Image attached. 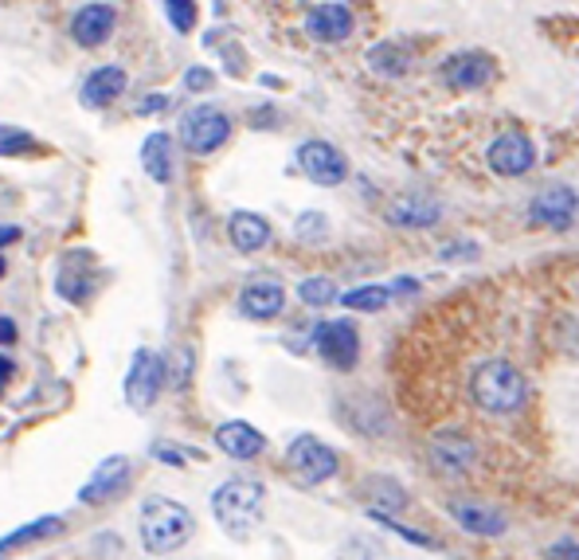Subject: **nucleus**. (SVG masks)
<instances>
[{
  "mask_svg": "<svg viewBox=\"0 0 579 560\" xmlns=\"http://www.w3.org/2000/svg\"><path fill=\"white\" fill-rule=\"evenodd\" d=\"M470 400L485 416H517L529 400V380L514 361L490 357L470 372Z\"/></svg>",
  "mask_w": 579,
  "mask_h": 560,
  "instance_id": "obj_1",
  "label": "nucleus"
},
{
  "mask_svg": "<svg viewBox=\"0 0 579 560\" xmlns=\"http://www.w3.org/2000/svg\"><path fill=\"white\" fill-rule=\"evenodd\" d=\"M137 529H142V549L149 557H169L181 545H189V537L196 533V522H192V513L181 502H172L165 495H153L142 502Z\"/></svg>",
  "mask_w": 579,
  "mask_h": 560,
  "instance_id": "obj_2",
  "label": "nucleus"
},
{
  "mask_svg": "<svg viewBox=\"0 0 579 560\" xmlns=\"http://www.w3.org/2000/svg\"><path fill=\"white\" fill-rule=\"evenodd\" d=\"M212 513L224 525V533L248 537L251 529H258L266 513V486L255 478H231V482L212 490Z\"/></svg>",
  "mask_w": 579,
  "mask_h": 560,
  "instance_id": "obj_3",
  "label": "nucleus"
},
{
  "mask_svg": "<svg viewBox=\"0 0 579 560\" xmlns=\"http://www.w3.org/2000/svg\"><path fill=\"white\" fill-rule=\"evenodd\" d=\"M165 380H169V369L153 349H137L133 353L130 369H125V404L133 412H149L161 396Z\"/></svg>",
  "mask_w": 579,
  "mask_h": 560,
  "instance_id": "obj_4",
  "label": "nucleus"
},
{
  "mask_svg": "<svg viewBox=\"0 0 579 560\" xmlns=\"http://www.w3.org/2000/svg\"><path fill=\"white\" fill-rule=\"evenodd\" d=\"M485 165H490V172L505 177V181L529 177L536 169V145H532V138L524 130H505L485 150Z\"/></svg>",
  "mask_w": 579,
  "mask_h": 560,
  "instance_id": "obj_5",
  "label": "nucleus"
},
{
  "mask_svg": "<svg viewBox=\"0 0 579 560\" xmlns=\"http://www.w3.org/2000/svg\"><path fill=\"white\" fill-rule=\"evenodd\" d=\"M497 75V63L490 51H478V48H466V51H455V56H447L443 63H438V79H443V86L447 91H458V95H466V91H482V86H490Z\"/></svg>",
  "mask_w": 579,
  "mask_h": 560,
  "instance_id": "obj_6",
  "label": "nucleus"
},
{
  "mask_svg": "<svg viewBox=\"0 0 579 560\" xmlns=\"http://www.w3.org/2000/svg\"><path fill=\"white\" fill-rule=\"evenodd\" d=\"M231 138V118L216 106H192L189 115L181 118V142L196 157H208L219 145Z\"/></svg>",
  "mask_w": 579,
  "mask_h": 560,
  "instance_id": "obj_7",
  "label": "nucleus"
},
{
  "mask_svg": "<svg viewBox=\"0 0 579 560\" xmlns=\"http://www.w3.org/2000/svg\"><path fill=\"white\" fill-rule=\"evenodd\" d=\"M286 463H290V470H294L305 486H322L341 470L337 451H333L329 443H322L317 436H298L294 443H290V451H286Z\"/></svg>",
  "mask_w": 579,
  "mask_h": 560,
  "instance_id": "obj_8",
  "label": "nucleus"
},
{
  "mask_svg": "<svg viewBox=\"0 0 579 560\" xmlns=\"http://www.w3.org/2000/svg\"><path fill=\"white\" fill-rule=\"evenodd\" d=\"M314 349L322 353V361L329 365V369L349 372L361 361V333H357L352 322H345V318H337V322H317Z\"/></svg>",
  "mask_w": 579,
  "mask_h": 560,
  "instance_id": "obj_9",
  "label": "nucleus"
},
{
  "mask_svg": "<svg viewBox=\"0 0 579 560\" xmlns=\"http://www.w3.org/2000/svg\"><path fill=\"white\" fill-rule=\"evenodd\" d=\"M427 463L438 478H466L478 466V443L458 431H438L427 443Z\"/></svg>",
  "mask_w": 579,
  "mask_h": 560,
  "instance_id": "obj_10",
  "label": "nucleus"
},
{
  "mask_svg": "<svg viewBox=\"0 0 579 560\" xmlns=\"http://www.w3.org/2000/svg\"><path fill=\"white\" fill-rule=\"evenodd\" d=\"M576 212H579V192L571 184H544L529 200V219L536 228L568 231L576 224Z\"/></svg>",
  "mask_w": 579,
  "mask_h": 560,
  "instance_id": "obj_11",
  "label": "nucleus"
},
{
  "mask_svg": "<svg viewBox=\"0 0 579 560\" xmlns=\"http://www.w3.org/2000/svg\"><path fill=\"white\" fill-rule=\"evenodd\" d=\"M298 169H302L314 184H325V189H333V184H341L345 177H349V157H345L337 145H329V142H322V138H314V142L298 145Z\"/></svg>",
  "mask_w": 579,
  "mask_h": 560,
  "instance_id": "obj_12",
  "label": "nucleus"
},
{
  "mask_svg": "<svg viewBox=\"0 0 579 560\" xmlns=\"http://www.w3.org/2000/svg\"><path fill=\"white\" fill-rule=\"evenodd\" d=\"M130 470H133V463L125 455L102 458V463L95 466L91 482L79 490V502L83 505H106V502H114V498H122L125 486H130Z\"/></svg>",
  "mask_w": 579,
  "mask_h": 560,
  "instance_id": "obj_13",
  "label": "nucleus"
},
{
  "mask_svg": "<svg viewBox=\"0 0 579 560\" xmlns=\"http://www.w3.org/2000/svg\"><path fill=\"white\" fill-rule=\"evenodd\" d=\"M443 204H438L435 196H427V192H403V196H396L388 204V224H396V228H411V231H423V228H435L438 219H443Z\"/></svg>",
  "mask_w": 579,
  "mask_h": 560,
  "instance_id": "obj_14",
  "label": "nucleus"
},
{
  "mask_svg": "<svg viewBox=\"0 0 579 560\" xmlns=\"http://www.w3.org/2000/svg\"><path fill=\"white\" fill-rule=\"evenodd\" d=\"M352 28H357V20H352L349 4H341V0H325V4L310 9V16H305V32L317 44H345L352 36Z\"/></svg>",
  "mask_w": 579,
  "mask_h": 560,
  "instance_id": "obj_15",
  "label": "nucleus"
},
{
  "mask_svg": "<svg viewBox=\"0 0 579 560\" xmlns=\"http://www.w3.org/2000/svg\"><path fill=\"white\" fill-rule=\"evenodd\" d=\"M447 510H450V517H455L466 533H474V537H502V533L509 529V517H505L497 505L470 502V498H455Z\"/></svg>",
  "mask_w": 579,
  "mask_h": 560,
  "instance_id": "obj_16",
  "label": "nucleus"
},
{
  "mask_svg": "<svg viewBox=\"0 0 579 560\" xmlns=\"http://www.w3.org/2000/svg\"><path fill=\"white\" fill-rule=\"evenodd\" d=\"M114 24H118L114 4L98 0V4H86V9L75 12V20H71V36H75L79 48H98V44H106V39L114 36Z\"/></svg>",
  "mask_w": 579,
  "mask_h": 560,
  "instance_id": "obj_17",
  "label": "nucleus"
},
{
  "mask_svg": "<svg viewBox=\"0 0 579 560\" xmlns=\"http://www.w3.org/2000/svg\"><path fill=\"white\" fill-rule=\"evenodd\" d=\"M282 306H286V290L275 278H255V283H248L239 290V313L251 318V322H270V318L282 313Z\"/></svg>",
  "mask_w": 579,
  "mask_h": 560,
  "instance_id": "obj_18",
  "label": "nucleus"
},
{
  "mask_svg": "<svg viewBox=\"0 0 579 560\" xmlns=\"http://www.w3.org/2000/svg\"><path fill=\"white\" fill-rule=\"evenodd\" d=\"M216 446L236 463H251V458H258L266 451V436L258 428H251V424H243V419H231V424L216 428Z\"/></svg>",
  "mask_w": 579,
  "mask_h": 560,
  "instance_id": "obj_19",
  "label": "nucleus"
},
{
  "mask_svg": "<svg viewBox=\"0 0 579 560\" xmlns=\"http://www.w3.org/2000/svg\"><path fill=\"white\" fill-rule=\"evenodd\" d=\"M228 239L239 255H255L270 243V224L258 212H231L228 219Z\"/></svg>",
  "mask_w": 579,
  "mask_h": 560,
  "instance_id": "obj_20",
  "label": "nucleus"
},
{
  "mask_svg": "<svg viewBox=\"0 0 579 560\" xmlns=\"http://www.w3.org/2000/svg\"><path fill=\"white\" fill-rule=\"evenodd\" d=\"M63 529H67V522L63 517H56V513L36 517L32 525H20V529H12L9 537H0V557H4V552H16V549H28V545H36V541L63 537Z\"/></svg>",
  "mask_w": 579,
  "mask_h": 560,
  "instance_id": "obj_21",
  "label": "nucleus"
},
{
  "mask_svg": "<svg viewBox=\"0 0 579 560\" xmlns=\"http://www.w3.org/2000/svg\"><path fill=\"white\" fill-rule=\"evenodd\" d=\"M125 67H95V75L83 83V103L86 106H110L125 91Z\"/></svg>",
  "mask_w": 579,
  "mask_h": 560,
  "instance_id": "obj_22",
  "label": "nucleus"
},
{
  "mask_svg": "<svg viewBox=\"0 0 579 560\" xmlns=\"http://www.w3.org/2000/svg\"><path fill=\"white\" fill-rule=\"evenodd\" d=\"M361 495L369 498L372 510L369 513H399L408 510V490L388 475H372L369 482L361 486Z\"/></svg>",
  "mask_w": 579,
  "mask_h": 560,
  "instance_id": "obj_23",
  "label": "nucleus"
},
{
  "mask_svg": "<svg viewBox=\"0 0 579 560\" xmlns=\"http://www.w3.org/2000/svg\"><path fill=\"white\" fill-rule=\"evenodd\" d=\"M142 165L157 184L172 181V138L169 133H149L142 145Z\"/></svg>",
  "mask_w": 579,
  "mask_h": 560,
  "instance_id": "obj_24",
  "label": "nucleus"
},
{
  "mask_svg": "<svg viewBox=\"0 0 579 560\" xmlns=\"http://www.w3.org/2000/svg\"><path fill=\"white\" fill-rule=\"evenodd\" d=\"M369 67L384 79H403L411 71V51L391 44V39H384V44H376V48L369 51Z\"/></svg>",
  "mask_w": 579,
  "mask_h": 560,
  "instance_id": "obj_25",
  "label": "nucleus"
},
{
  "mask_svg": "<svg viewBox=\"0 0 579 560\" xmlns=\"http://www.w3.org/2000/svg\"><path fill=\"white\" fill-rule=\"evenodd\" d=\"M341 302H345V310L376 313V310H384V306L391 302V286H381V283L357 286V290H349V295H341Z\"/></svg>",
  "mask_w": 579,
  "mask_h": 560,
  "instance_id": "obj_26",
  "label": "nucleus"
},
{
  "mask_svg": "<svg viewBox=\"0 0 579 560\" xmlns=\"http://www.w3.org/2000/svg\"><path fill=\"white\" fill-rule=\"evenodd\" d=\"M298 298H302L305 306H314V310H325V306H333L341 295H337V283H333V278L314 275L298 283Z\"/></svg>",
  "mask_w": 579,
  "mask_h": 560,
  "instance_id": "obj_27",
  "label": "nucleus"
},
{
  "mask_svg": "<svg viewBox=\"0 0 579 560\" xmlns=\"http://www.w3.org/2000/svg\"><path fill=\"white\" fill-rule=\"evenodd\" d=\"M36 150L28 130H16V126H0V157H24V153Z\"/></svg>",
  "mask_w": 579,
  "mask_h": 560,
  "instance_id": "obj_28",
  "label": "nucleus"
},
{
  "mask_svg": "<svg viewBox=\"0 0 579 560\" xmlns=\"http://www.w3.org/2000/svg\"><path fill=\"white\" fill-rule=\"evenodd\" d=\"M165 16L177 32H192L196 28V0H161Z\"/></svg>",
  "mask_w": 579,
  "mask_h": 560,
  "instance_id": "obj_29",
  "label": "nucleus"
},
{
  "mask_svg": "<svg viewBox=\"0 0 579 560\" xmlns=\"http://www.w3.org/2000/svg\"><path fill=\"white\" fill-rule=\"evenodd\" d=\"M294 231H298V239H305V243H317V239L329 236V216H325V212H302Z\"/></svg>",
  "mask_w": 579,
  "mask_h": 560,
  "instance_id": "obj_30",
  "label": "nucleus"
},
{
  "mask_svg": "<svg viewBox=\"0 0 579 560\" xmlns=\"http://www.w3.org/2000/svg\"><path fill=\"white\" fill-rule=\"evenodd\" d=\"M337 560H388V557H384L381 545L369 541V537H349V541L341 545V552H337Z\"/></svg>",
  "mask_w": 579,
  "mask_h": 560,
  "instance_id": "obj_31",
  "label": "nucleus"
},
{
  "mask_svg": "<svg viewBox=\"0 0 579 560\" xmlns=\"http://www.w3.org/2000/svg\"><path fill=\"white\" fill-rule=\"evenodd\" d=\"M544 560H579V541H571V537L552 541L548 549H544Z\"/></svg>",
  "mask_w": 579,
  "mask_h": 560,
  "instance_id": "obj_32",
  "label": "nucleus"
},
{
  "mask_svg": "<svg viewBox=\"0 0 579 560\" xmlns=\"http://www.w3.org/2000/svg\"><path fill=\"white\" fill-rule=\"evenodd\" d=\"M438 255L447 259V263H455V259H474L478 255V243L474 239H458V243H443V251Z\"/></svg>",
  "mask_w": 579,
  "mask_h": 560,
  "instance_id": "obj_33",
  "label": "nucleus"
},
{
  "mask_svg": "<svg viewBox=\"0 0 579 560\" xmlns=\"http://www.w3.org/2000/svg\"><path fill=\"white\" fill-rule=\"evenodd\" d=\"M184 86H189V91H208V86H212V71H204V67H192L189 75H184Z\"/></svg>",
  "mask_w": 579,
  "mask_h": 560,
  "instance_id": "obj_34",
  "label": "nucleus"
},
{
  "mask_svg": "<svg viewBox=\"0 0 579 560\" xmlns=\"http://www.w3.org/2000/svg\"><path fill=\"white\" fill-rule=\"evenodd\" d=\"M415 290H419L415 278H396V283H391V298H399V295H415Z\"/></svg>",
  "mask_w": 579,
  "mask_h": 560,
  "instance_id": "obj_35",
  "label": "nucleus"
},
{
  "mask_svg": "<svg viewBox=\"0 0 579 560\" xmlns=\"http://www.w3.org/2000/svg\"><path fill=\"white\" fill-rule=\"evenodd\" d=\"M12 342H16V325H12V318L0 313V345H12Z\"/></svg>",
  "mask_w": 579,
  "mask_h": 560,
  "instance_id": "obj_36",
  "label": "nucleus"
},
{
  "mask_svg": "<svg viewBox=\"0 0 579 560\" xmlns=\"http://www.w3.org/2000/svg\"><path fill=\"white\" fill-rule=\"evenodd\" d=\"M165 106H169V98H165V95H145L142 115H153V110H165Z\"/></svg>",
  "mask_w": 579,
  "mask_h": 560,
  "instance_id": "obj_37",
  "label": "nucleus"
},
{
  "mask_svg": "<svg viewBox=\"0 0 579 560\" xmlns=\"http://www.w3.org/2000/svg\"><path fill=\"white\" fill-rule=\"evenodd\" d=\"M12 372H16V365H12L9 357H0V384H4V380H12Z\"/></svg>",
  "mask_w": 579,
  "mask_h": 560,
  "instance_id": "obj_38",
  "label": "nucleus"
},
{
  "mask_svg": "<svg viewBox=\"0 0 579 560\" xmlns=\"http://www.w3.org/2000/svg\"><path fill=\"white\" fill-rule=\"evenodd\" d=\"M16 239H20L16 228H0V248H4V243H16Z\"/></svg>",
  "mask_w": 579,
  "mask_h": 560,
  "instance_id": "obj_39",
  "label": "nucleus"
},
{
  "mask_svg": "<svg viewBox=\"0 0 579 560\" xmlns=\"http://www.w3.org/2000/svg\"><path fill=\"white\" fill-rule=\"evenodd\" d=\"M0 275H4V255H0Z\"/></svg>",
  "mask_w": 579,
  "mask_h": 560,
  "instance_id": "obj_40",
  "label": "nucleus"
},
{
  "mask_svg": "<svg viewBox=\"0 0 579 560\" xmlns=\"http://www.w3.org/2000/svg\"><path fill=\"white\" fill-rule=\"evenodd\" d=\"M0 560H4V557H0Z\"/></svg>",
  "mask_w": 579,
  "mask_h": 560,
  "instance_id": "obj_41",
  "label": "nucleus"
},
{
  "mask_svg": "<svg viewBox=\"0 0 579 560\" xmlns=\"http://www.w3.org/2000/svg\"><path fill=\"white\" fill-rule=\"evenodd\" d=\"M388 560H391V557H388Z\"/></svg>",
  "mask_w": 579,
  "mask_h": 560,
  "instance_id": "obj_42",
  "label": "nucleus"
}]
</instances>
